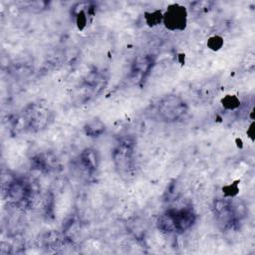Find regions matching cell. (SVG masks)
I'll use <instances>...</instances> for the list:
<instances>
[{"instance_id": "obj_1", "label": "cell", "mask_w": 255, "mask_h": 255, "mask_svg": "<svg viewBox=\"0 0 255 255\" xmlns=\"http://www.w3.org/2000/svg\"><path fill=\"white\" fill-rule=\"evenodd\" d=\"M196 221V213L191 206L170 207L157 218V228L167 234H180L187 231Z\"/></svg>"}, {"instance_id": "obj_2", "label": "cell", "mask_w": 255, "mask_h": 255, "mask_svg": "<svg viewBox=\"0 0 255 255\" xmlns=\"http://www.w3.org/2000/svg\"><path fill=\"white\" fill-rule=\"evenodd\" d=\"M231 198H216L212 203L213 215L222 230L236 229L245 216V206Z\"/></svg>"}, {"instance_id": "obj_3", "label": "cell", "mask_w": 255, "mask_h": 255, "mask_svg": "<svg viewBox=\"0 0 255 255\" xmlns=\"http://www.w3.org/2000/svg\"><path fill=\"white\" fill-rule=\"evenodd\" d=\"M16 121V128L26 131H39L46 128L53 121V113L40 104L28 105Z\"/></svg>"}, {"instance_id": "obj_4", "label": "cell", "mask_w": 255, "mask_h": 255, "mask_svg": "<svg viewBox=\"0 0 255 255\" xmlns=\"http://www.w3.org/2000/svg\"><path fill=\"white\" fill-rule=\"evenodd\" d=\"M188 112L187 103L176 95H166L155 105V115L165 123H174L181 120Z\"/></svg>"}, {"instance_id": "obj_5", "label": "cell", "mask_w": 255, "mask_h": 255, "mask_svg": "<svg viewBox=\"0 0 255 255\" xmlns=\"http://www.w3.org/2000/svg\"><path fill=\"white\" fill-rule=\"evenodd\" d=\"M108 76L104 71L92 72L76 89L75 101L80 104H86L96 99L106 89L108 84Z\"/></svg>"}, {"instance_id": "obj_6", "label": "cell", "mask_w": 255, "mask_h": 255, "mask_svg": "<svg viewBox=\"0 0 255 255\" xmlns=\"http://www.w3.org/2000/svg\"><path fill=\"white\" fill-rule=\"evenodd\" d=\"M135 139L131 135H124L116 142L112 157L116 169L121 173H127L133 162Z\"/></svg>"}, {"instance_id": "obj_7", "label": "cell", "mask_w": 255, "mask_h": 255, "mask_svg": "<svg viewBox=\"0 0 255 255\" xmlns=\"http://www.w3.org/2000/svg\"><path fill=\"white\" fill-rule=\"evenodd\" d=\"M188 12L185 6L173 3L167 6L162 17V24L171 32H182L187 27Z\"/></svg>"}, {"instance_id": "obj_8", "label": "cell", "mask_w": 255, "mask_h": 255, "mask_svg": "<svg viewBox=\"0 0 255 255\" xmlns=\"http://www.w3.org/2000/svg\"><path fill=\"white\" fill-rule=\"evenodd\" d=\"M154 57L152 55L137 56L131 64L129 79L133 84H142L150 74L154 66Z\"/></svg>"}, {"instance_id": "obj_9", "label": "cell", "mask_w": 255, "mask_h": 255, "mask_svg": "<svg viewBox=\"0 0 255 255\" xmlns=\"http://www.w3.org/2000/svg\"><path fill=\"white\" fill-rule=\"evenodd\" d=\"M6 192L9 200L15 203H20L29 198L31 189L28 182L24 179L14 178L8 183Z\"/></svg>"}, {"instance_id": "obj_10", "label": "cell", "mask_w": 255, "mask_h": 255, "mask_svg": "<svg viewBox=\"0 0 255 255\" xmlns=\"http://www.w3.org/2000/svg\"><path fill=\"white\" fill-rule=\"evenodd\" d=\"M93 8L95 7L92 2H79L72 7L71 13L79 30H83L87 26L89 16L93 14Z\"/></svg>"}, {"instance_id": "obj_11", "label": "cell", "mask_w": 255, "mask_h": 255, "mask_svg": "<svg viewBox=\"0 0 255 255\" xmlns=\"http://www.w3.org/2000/svg\"><path fill=\"white\" fill-rule=\"evenodd\" d=\"M80 162L89 173L95 172L100 163V157L97 150L93 148L84 149L80 154Z\"/></svg>"}, {"instance_id": "obj_12", "label": "cell", "mask_w": 255, "mask_h": 255, "mask_svg": "<svg viewBox=\"0 0 255 255\" xmlns=\"http://www.w3.org/2000/svg\"><path fill=\"white\" fill-rule=\"evenodd\" d=\"M106 131V125L99 119H93L84 126V132L89 137H99Z\"/></svg>"}, {"instance_id": "obj_13", "label": "cell", "mask_w": 255, "mask_h": 255, "mask_svg": "<svg viewBox=\"0 0 255 255\" xmlns=\"http://www.w3.org/2000/svg\"><path fill=\"white\" fill-rule=\"evenodd\" d=\"M163 13L160 10H153V11H146L144 13V22L149 27H155L162 23Z\"/></svg>"}, {"instance_id": "obj_14", "label": "cell", "mask_w": 255, "mask_h": 255, "mask_svg": "<svg viewBox=\"0 0 255 255\" xmlns=\"http://www.w3.org/2000/svg\"><path fill=\"white\" fill-rule=\"evenodd\" d=\"M240 100L235 95H226L221 99V105L223 109L227 111H234L240 107Z\"/></svg>"}, {"instance_id": "obj_15", "label": "cell", "mask_w": 255, "mask_h": 255, "mask_svg": "<svg viewBox=\"0 0 255 255\" xmlns=\"http://www.w3.org/2000/svg\"><path fill=\"white\" fill-rule=\"evenodd\" d=\"M217 91V84L215 81H208L205 82L199 90V94L201 98H205V99H209L211 97H213V94L216 93Z\"/></svg>"}, {"instance_id": "obj_16", "label": "cell", "mask_w": 255, "mask_h": 255, "mask_svg": "<svg viewBox=\"0 0 255 255\" xmlns=\"http://www.w3.org/2000/svg\"><path fill=\"white\" fill-rule=\"evenodd\" d=\"M224 44V41H223V38L218 36V35H214L212 37H210L208 40H207V47L212 50V51H218L222 48Z\"/></svg>"}, {"instance_id": "obj_17", "label": "cell", "mask_w": 255, "mask_h": 255, "mask_svg": "<svg viewBox=\"0 0 255 255\" xmlns=\"http://www.w3.org/2000/svg\"><path fill=\"white\" fill-rule=\"evenodd\" d=\"M212 4L213 3L209 1H196L190 4V8H192L194 11H205L208 8H211Z\"/></svg>"}]
</instances>
